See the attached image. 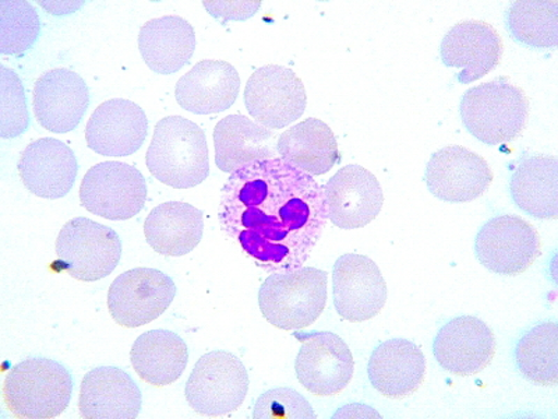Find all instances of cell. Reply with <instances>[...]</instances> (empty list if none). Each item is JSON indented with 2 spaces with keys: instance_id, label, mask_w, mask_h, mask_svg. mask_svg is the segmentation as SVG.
Returning a JSON list of instances; mask_svg holds the SVG:
<instances>
[{
  "instance_id": "cell-1",
  "label": "cell",
  "mask_w": 558,
  "mask_h": 419,
  "mask_svg": "<svg viewBox=\"0 0 558 419\" xmlns=\"http://www.w3.org/2000/svg\"><path fill=\"white\" fill-rule=\"evenodd\" d=\"M218 218L226 236L268 273L301 268L328 222L320 183L281 157L233 171Z\"/></svg>"
},
{
  "instance_id": "cell-2",
  "label": "cell",
  "mask_w": 558,
  "mask_h": 419,
  "mask_svg": "<svg viewBox=\"0 0 558 419\" xmlns=\"http://www.w3.org/2000/svg\"><path fill=\"white\" fill-rule=\"evenodd\" d=\"M530 111V98L508 77L466 89L460 104L463 127L486 146L514 142L525 131Z\"/></svg>"
},
{
  "instance_id": "cell-3",
  "label": "cell",
  "mask_w": 558,
  "mask_h": 419,
  "mask_svg": "<svg viewBox=\"0 0 558 419\" xmlns=\"http://www.w3.org/2000/svg\"><path fill=\"white\" fill-rule=\"evenodd\" d=\"M72 372L45 357L23 359L8 372L3 402L17 419H52L66 411L73 396Z\"/></svg>"
},
{
  "instance_id": "cell-4",
  "label": "cell",
  "mask_w": 558,
  "mask_h": 419,
  "mask_svg": "<svg viewBox=\"0 0 558 419\" xmlns=\"http://www.w3.org/2000/svg\"><path fill=\"white\" fill-rule=\"evenodd\" d=\"M146 159L148 171L167 187L196 188L209 173L206 133L186 118H163L157 123Z\"/></svg>"
},
{
  "instance_id": "cell-5",
  "label": "cell",
  "mask_w": 558,
  "mask_h": 419,
  "mask_svg": "<svg viewBox=\"0 0 558 419\" xmlns=\"http://www.w3.org/2000/svg\"><path fill=\"white\" fill-rule=\"evenodd\" d=\"M327 288L328 274L320 268L272 273L262 284L258 306L266 321L279 331H303L326 309Z\"/></svg>"
},
{
  "instance_id": "cell-6",
  "label": "cell",
  "mask_w": 558,
  "mask_h": 419,
  "mask_svg": "<svg viewBox=\"0 0 558 419\" xmlns=\"http://www.w3.org/2000/svg\"><path fill=\"white\" fill-rule=\"evenodd\" d=\"M54 251L57 261L51 264L52 272L93 283L117 268L122 258V241L111 227L76 217L64 224Z\"/></svg>"
},
{
  "instance_id": "cell-7",
  "label": "cell",
  "mask_w": 558,
  "mask_h": 419,
  "mask_svg": "<svg viewBox=\"0 0 558 419\" xmlns=\"http://www.w3.org/2000/svg\"><path fill=\"white\" fill-rule=\"evenodd\" d=\"M248 384V373L241 359L216 349L198 359L187 379L184 396L198 416L223 417L242 406Z\"/></svg>"
},
{
  "instance_id": "cell-8",
  "label": "cell",
  "mask_w": 558,
  "mask_h": 419,
  "mask_svg": "<svg viewBox=\"0 0 558 419\" xmlns=\"http://www.w3.org/2000/svg\"><path fill=\"white\" fill-rule=\"evenodd\" d=\"M475 256L488 272L517 277L530 271L542 254L537 229L514 214L487 219L476 234Z\"/></svg>"
},
{
  "instance_id": "cell-9",
  "label": "cell",
  "mask_w": 558,
  "mask_h": 419,
  "mask_svg": "<svg viewBox=\"0 0 558 419\" xmlns=\"http://www.w3.org/2000/svg\"><path fill=\"white\" fill-rule=\"evenodd\" d=\"M147 201L146 178L137 168L105 161L88 169L80 187V202L94 216L124 222L142 213Z\"/></svg>"
},
{
  "instance_id": "cell-10",
  "label": "cell",
  "mask_w": 558,
  "mask_h": 419,
  "mask_svg": "<svg viewBox=\"0 0 558 419\" xmlns=\"http://www.w3.org/2000/svg\"><path fill=\"white\" fill-rule=\"evenodd\" d=\"M292 334L302 344L295 361L299 383L317 397L337 396L345 391L355 368L348 344L331 332Z\"/></svg>"
},
{
  "instance_id": "cell-11",
  "label": "cell",
  "mask_w": 558,
  "mask_h": 419,
  "mask_svg": "<svg viewBox=\"0 0 558 419\" xmlns=\"http://www.w3.org/2000/svg\"><path fill=\"white\" fill-rule=\"evenodd\" d=\"M174 297L177 286L168 274L136 267L114 279L108 292V309L119 326L137 328L157 321Z\"/></svg>"
},
{
  "instance_id": "cell-12",
  "label": "cell",
  "mask_w": 558,
  "mask_h": 419,
  "mask_svg": "<svg viewBox=\"0 0 558 419\" xmlns=\"http://www.w3.org/2000/svg\"><path fill=\"white\" fill-rule=\"evenodd\" d=\"M244 105L257 123L278 131L299 121L305 113L306 89L293 70L267 64L248 79Z\"/></svg>"
},
{
  "instance_id": "cell-13",
  "label": "cell",
  "mask_w": 558,
  "mask_h": 419,
  "mask_svg": "<svg viewBox=\"0 0 558 419\" xmlns=\"http://www.w3.org/2000/svg\"><path fill=\"white\" fill-rule=\"evenodd\" d=\"M333 307L342 321L362 323L383 311L387 284L377 264L363 254L347 253L332 267Z\"/></svg>"
},
{
  "instance_id": "cell-14",
  "label": "cell",
  "mask_w": 558,
  "mask_h": 419,
  "mask_svg": "<svg viewBox=\"0 0 558 419\" xmlns=\"http://www.w3.org/2000/svg\"><path fill=\"white\" fill-rule=\"evenodd\" d=\"M497 352L495 332L482 319L461 314L442 324L433 354L445 371L458 378L477 375L490 367Z\"/></svg>"
},
{
  "instance_id": "cell-15",
  "label": "cell",
  "mask_w": 558,
  "mask_h": 419,
  "mask_svg": "<svg viewBox=\"0 0 558 419\" xmlns=\"http://www.w3.org/2000/svg\"><path fill=\"white\" fill-rule=\"evenodd\" d=\"M425 182L438 201L470 203L492 187L493 172L480 154L462 146H448L428 159Z\"/></svg>"
},
{
  "instance_id": "cell-16",
  "label": "cell",
  "mask_w": 558,
  "mask_h": 419,
  "mask_svg": "<svg viewBox=\"0 0 558 419\" xmlns=\"http://www.w3.org/2000/svg\"><path fill=\"white\" fill-rule=\"evenodd\" d=\"M327 217L333 226L357 229L375 222L384 203L375 175L361 166L342 167L323 189Z\"/></svg>"
},
{
  "instance_id": "cell-17",
  "label": "cell",
  "mask_w": 558,
  "mask_h": 419,
  "mask_svg": "<svg viewBox=\"0 0 558 419\" xmlns=\"http://www.w3.org/2000/svg\"><path fill=\"white\" fill-rule=\"evenodd\" d=\"M505 44L497 29L482 20H465L442 38L440 57L447 68L462 69L457 82L471 84L485 77L501 62Z\"/></svg>"
},
{
  "instance_id": "cell-18",
  "label": "cell",
  "mask_w": 558,
  "mask_h": 419,
  "mask_svg": "<svg viewBox=\"0 0 558 419\" xmlns=\"http://www.w3.org/2000/svg\"><path fill=\"white\" fill-rule=\"evenodd\" d=\"M89 103L87 83L72 70H49L35 82V118L48 132H73L86 117Z\"/></svg>"
},
{
  "instance_id": "cell-19",
  "label": "cell",
  "mask_w": 558,
  "mask_h": 419,
  "mask_svg": "<svg viewBox=\"0 0 558 419\" xmlns=\"http://www.w3.org/2000/svg\"><path fill=\"white\" fill-rule=\"evenodd\" d=\"M148 119L129 99H109L94 111L86 128L87 146L104 157H129L146 142Z\"/></svg>"
},
{
  "instance_id": "cell-20",
  "label": "cell",
  "mask_w": 558,
  "mask_h": 419,
  "mask_svg": "<svg viewBox=\"0 0 558 419\" xmlns=\"http://www.w3.org/2000/svg\"><path fill=\"white\" fill-rule=\"evenodd\" d=\"M19 173L28 192L48 201H57L72 191L78 163L68 144L45 137L35 140L24 149L19 161Z\"/></svg>"
},
{
  "instance_id": "cell-21",
  "label": "cell",
  "mask_w": 558,
  "mask_h": 419,
  "mask_svg": "<svg viewBox=\"0 0 558 419\" xmlns=\"http://www.w3.org/2000/svg\"><path fill=\"white\" fill-rule=\"evenodd\" d=\"M367 375L372 386L381 396L390 400H403L425 383V354L407 338H391L373 349Z\"/></svg>"
},
{
  "instance_id": "cell-22",
  "label": "cell",
  "mask_w": 558,
  "mask_h": 419,
  "mask_svg": "<svg viewBox=\"0 0 558 419\" xmlns=\"http://www.w3.org/2000/svg\"><path fill=\"white\" fill-rule=\"evenodd\" d=\"M78 410L84 419H134L142 411V392L123 369L97 367L83 378Z\"/></svg>"
},
{
  "instance_id": "cell-23",
  "label": "cell",
  "mask_w": 558,
  "mask_h": 419,
  "mask_svg": "<svg viewBox=\"0 0 558 419\" xmlns=\"http://www.w3.org/2000/svg\"><path fill=\"white\" fill-rule=\"evenodd\" d=\"M508 191L512 203L526 216L558 218V159L542 154H522L514 163Z\"/></svg>"
},
{
  "instance_id": "cell-24",
  "label": "cell",
  "mask_w": 558,
  "mask_h": 419,
  "mask_svg": "<svg viewBox=\"0 0 558 419\" xmlns=\"http://www.w3.org/2000/svg\"><path fill=\"white\" fill-rule=\"evenodd\" d=\"M241 77L231 63L202 61L177 84L174 97L183 109L194 115H216L235 104Z\"/></svg>"
},
{
  "instance_id": "cell-25",
  "label": "cell",
  "mask_w": 558,
  "mask_h": 419,
  "mask_svg": "<svg viewBox=\"0 0 558 419\" xmlns=\"http://www.w3.org/2000/svg\"><path fill=\"white\" fill-rule=\"evenodd\" d=\"M138 49L154 73L168 76L191 63L196 33L191 23L179 16L149 20L140 28Z\"/></svg>"
},
{
  "instance_id": "cell-26",
  "label": "cell",
  "mask_w": 558,
  "mask_h": 419,
  "mask_svg": "<svg viewBox=\"0 0 558 419\" xmlns=\"http://www.w3.org/2000/svg\"><path fill=\"white\" fill-rule=\"evenodd\" d=\"M216 163L222 172H233L262 159L276 158L278 139L270 129L242 115H229L214 131Z\"/></svg>"
},
{
  "instance_id": "cell-27",
  "label": "cell",
  "mask_w": 558,
  "mask_h": 419,
  "mask_svg": "<svg viewBox=\"0 0 558 419\" xmlns=\"http://www.w3.org/2000/svg\"><path fill=\"white\" fill-rule=\"evenodd\" d=\"M204 219L201 210L189 203L159 204L144 223L147 243L162 256L179 258L202 242Z\"/></svg>"
},
{
  "instance_id": "cell-28",
  "label": "cell",
  "mask_w": 558,
  "mask_h": 419,
  "mask_svg": "<svg viewBox=\"0 0 558 419\" xmlns=\"http://www.w3.org/2000/svg\"><path fill=\"white\" fill-rule=\"evenodd\" d=\"M277 149L282 159L312 177L330 172L341 161L336 134L316 118H308L283 132Z\"/></svg>"
},
{
  "instance_id": "cell-29",
  "label": "cell",
  "mask_w": 558,
  "mask_h": 419,
  "mask_svg": "<svg viewBox=\"0 0 558 419\" xmlns=\"http://www.w3.org/2000/svg\"><path fill=\"white\" fill-rule=\"evenodd\" d=\"M131 362L143 382L162 388L183 375L189 362V348L177 333L157 328L143 333L134 342Z\"/></svg>"
},
{
  "instance_id": "cell-30",
  "label": "cell",
  "mask_w": 558,
  "mask_h": 419,
  "mask_svg": "<svg viewBox=\"0 0 558 419\" xmlns=\"http://www.w3.org/2000/svg\"><path fill=\"white\" fill-rule=\"evenodd\" d=\"M518 372L526 381L542 387L558 383V326L555 319L542 321L526 328L514 348Z\"/></svg>"
},
{
  "instance_id": "cell-31",
  "label": "cell",
  "mask_w": 558,
  "mask_h": 419,
  "mask_svg": "<svg viewBox=\"0 0 558 419\" xmlns=\"http://www.w3.org/2000/svg\"><path fill=\"white\" fill-rule=\"evenodd\" d=\"M506 28L515 43L537 51L558 44L557 0H517L508 4Z\"/></svg>"
},
{
  "instance_id": "cell-32",
  "label": "cell",
  "mask_w": 558,
  "mask_h": 419,
  "mask_svg": "<svg viewBox=\"0 0 558 419\" xmlns=\"http://www.w3.org/2000/svg\"><path fill=\"white\" fill-rule=\"evenodd\" d=\"M41 35V20L29 2H0V52L22 58L34 48Z\"/></svg>"
},
{
  "instance_id": "cell-33",
  "label": "cell",
  "mask_w": 558,
  "mask_h": 419,
  "mask_svg": "<svg viewBox=\"0 0 558 419\" xmlns=\"http://www.w3.org/2000/svg\"><path fill=\"white\" fill-rule=\"evenodd\" d=\"M0 136L14 139L22 136L29 127L26 93L22 80L13 70L0 68Z\"/></svg>"
},
{
  "instance_id": "cell-34",
  "label": "cell",
  "mask_w": 558,
  "mask_h": 419,
  "mask_svg": "<svg viewBox=\"0 0 558 419\" xmlns=\"http://www.w3.org/2000/svg\"><path fill=\"white\" fill-rule=\"evenodd\" d=\"M254 419H314L311 403L289 387H276L263 393L254 404Z\"/></svg>"
}]
</instances>
